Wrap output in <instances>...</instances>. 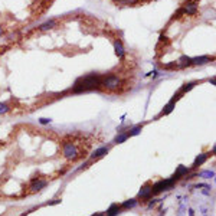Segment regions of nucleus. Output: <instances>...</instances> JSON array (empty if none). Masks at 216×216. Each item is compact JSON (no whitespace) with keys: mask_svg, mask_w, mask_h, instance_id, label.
I'll use <instances>...</instances> for the list:
<instances>
[{"mask_svg":"<svg viewBox=\"0 0 216 216\" xmlns=\"http://www.w3.org/2000/svg\"><path fill=\"white\" fill-rule=\"evenodd\" d=\"M151 187L150 186H144V187L140 190V193H138V196L141 197V199H148V197H151Z\"/></svg>","mask_w":216,"mask_h":216,"instance_id":"6","label":"nucleus"},{"mask_svg":"<svg viewBox=\"0 0 216 216\" xmlns=\"http://www.w3.org/2000/svg\"><path fill=\"white\" fill-rule=\"evenodd\" d=\"M128 133H124V134H120V136L115 137V140H114V143H124V141L128 138Z\"/></svg>","mask_w":216,"mask_h":216,"instance_id":"14","label":"nucleus"},{"mask_svg":"<svg viewBox=\"0 0 216 216\" xmlns=\"http://www.w3.org/2000/svg\"><path fill=\"white\" fill-rule=\"evenodd\" d=\"M207 159V154H199L196 157V160H195V163H193V169H195V167H197V166H200V164H203V163H205V160Z\"/></svg>","mask_w":216,"mask_h":216,"instance_id":"11","label":"nucleus"},{"mask_svg":"<svg viewBox=\"0 0 216 216\" xmlns=\"http://www.w3.org/2000/svg\"><path fill=\"white\" fill-rule=\"evenodd\" d=\"M10 108H9V105L7 104H3V102H0V114H5V113H7Z\"/></svg>","mask_w":216,"mask_h":216,"instance_id":"19","label":"nucleus"},{"mask_svg":"<svg viewBox=\"0 0 216 216\" xmlns=\"http://www.w3.org/2000/svg\"><path fill=\"white\" fill-rule=\"evenodd\" d=\"M39 121H40V124H48V122H51V120L49 118H40Z\"/></svg>","mask_w":216,"mask_h":216,"instance_id":"20","label":"nucleus"},{"mask_svg":"<svg viewBox=\"0 0 216 216\" xmlns=\"http://www.w3.org/2000/svg\"><path fill=\"white\" fill-rule=\"evenodd\" d=\"M101 85L108 89H115L118 85H120V78L115 75H108V76H105V78H102Z\"/></svg>","mask_w":216,"mask_h":216,"instance_id":"3","label":"nucleus"},{"mask_svg":"<svg viewBox=\"0 0 216 216\" xmlns=\"http://www.w3.org/2000/svg\"><path fill=\"white\" fill-rule=\"evenodd\" d=\"M114 48H115V53H117L120 58L124 56V48H122L121 40H115L114 42Z\"/></svg>","mask_w":216,"mask_h":216,"instance_id":"10","label":"nucleus"},{"mask_svg":"<svg viewBox=\"0 0 216 216\" xmlns=\"http://www.w3.org/2000/svg\"><path fill=\"white\" fill-rule=\"evenodd\" d=\"M210 61V58L209 56H197V58H193L192 59V64L193 65H203V64H206V62Z\"/></svg>","mask_w":216,"mask_h":216,"instance_id":"9","label":"nucleus"},{"mask_svg":"<svg viewBox=\"0 0 216 216\" xmlns=\"http://www.w3.org/2000/svg\"><path fill=\"white\" fill-rule=\"evenodd\" d=\"M199 176H202V177H205V179H210V177H213V176H215V173H213V172H210V170H206V172H202Z\"/></svg>","mask_w":216,"mask_h":216,"instance_id":"17","label":"nucleus"},{"mask_svg":"<svg viewBox=\"0 0 216 216\" xmlns=\"http://www.w3.org/2000/svg\"><path fill=\"white\" fill-rule=\"evenodd\" d=\"M137 205V200L136 199H131V200H127V202L122 203V207H134Z\"/></svg>","mask_w":216,"mask_h":216,"instance_id":"16","label":"nucleus"},{"mask_svg":"<svg viewBox=\"0 0 216 216\" xmlns=\"http://www.w3.org/2000/svg\"><path fill=\"white\" fill-rule=\"evenodd\" d=\"M195 85H196V82H189V84L183 85V87H182V89H180V92H186V91H190V89H192Z\"/></svg>","mask_w":216,"mask_h":216,"instance_id":"15","label":"nucleus"},{"mask_svg":"<svg viewBox=\"0 0 216 216\" xmlns=\"http://www.w3.org/2000/svg\"><path fill=\"white\" fill-rule=\"evenodd\" d=\"M102 82V76L91 74V75L82 76L79 79H76L74 85V92H82V91H88V89H98Z\"/></svg>","mask_w":216,"mask_h":216,"instance_id":"1","label":"nucleus"},{"mask_svg":"<svg viewBox=\"0 0 216 216\" xmlns=\"http://www.w3.org/2000/svg\"><path fill=\"white\" fill-rule=\"evenodd\" d=\"M141 128H143L141 125H137V127H134L131 131H128V136H137V134L141 131Z\"/></svg>","mask_w":216,"mask_h":216,"instance_id":"18","label":"nucleus"},{"mask_svg":"<svg viewBox=\"0 0 216 216\" xmlns=\"http://www.w3.org/2000/svg\"><path fill=\"white\" fill-rule=\"evenodd\" d=\"M46 180H40V179H33L32 180V184H30V190L32 192H38L40 189H43L46 186Z\"/></svg>","mask_w":216,"mask_h":216,"instance_id":"4","label":"nucleus"},{"mask_svg":"<svg viewBox=\"0 0 216 216\" xmlns=\"http://www.w3.org/2000/svg\"><path fill=\"white\" fill-rule=\"evenodd\" d=\"M115 2H118V0H115Z\"/></svg>","mask_w":216,"mask_h":216,"instance_id":"23","label":"nucleus"},{"mask_svg":"<svg viewBox=\"0 0 216 216\" xmlns=\"http://www.w3.org/2000/svg\"><path fill=\"white\" fill-rule=\"evenodd\" d=\"M55 25H56V22H55V20H49V22H46V23L40 25V26H39V29H40V30H48V29L53 28Z\"/></svg>","mask_w":216,"mask_h":216,"instance_id":"13","label":"nucleus"},{"mask_svg":"<svg viewBox=\"0 0 216 216\" xmlns=\"http://www.w3.org/2000/svg\"><path fill=\"white\" fill-rule=\"evenodd\" d=\"M94 216H104V215H94Z\"/></svg>","mask_w":216,"mask_h":216,"instance_id":"22","label":"nucleus"},{"mask_svg":"<svg viewBox=\"0 0 216 216\" xmlns=\"http://www.w3.org/2000/svg\"><path fill=\"white\" fill-rule=\"evenodd\" d=\"M187 172H189L187 167H184V166H180V167L177 169V172H176V174H174V179L177 180V179H180L182 176H183V174L187 173Z\"/></svg>","mask_w":216,"mask_h":216,"instance_id":"12","label":"nucleus"},{"mask_svg":"<svg viewBox=\"0 0 216 216\" xmlns=\"http://www.w3.org/2000/svg\"><path fill=\"white\" fill-rule=\"evenodd\" d=\"M120 209H121V206L120 205H117V203H114V205H111V207L107 210V216H115L120 213Z\"/></svg>","mask_w":216,"mask_h":216,"instance_id":"8","label":"nucleus"},{"mask_svg":"<svg viewBox=\"0 0 216 216\" xmlns=\"http://www.w3.org/2000/svg\"><path fill=\"white\" fill-rule=\"evenodd\" d=\"M183 12L186 14H195L197 12V5L196 3H187V5L183 7Z\"/></svg>","mask_w":216,"mask_h":216,"instance_id":"5","label":"nucleus"},{"mask_svg":"<svg viewBox=\"0 0 216 216\" xmlns=\"http://www.w3.org/2000/svg\"><path fill=\"white\" fill-rule=\"evenodd\" d=\"M62 148H64V156H65L66 159H71V160L78 159V148H76V146L74 143L65 141L62 144Z\"/></svg>","mask_w":216,"mask_h":216,"instance_id":"2","label":"nucleus"},{"mask_svg":"<svg viewBox=\"0 0 216 216\" xmlns=\"http://www.w3.org/2000/svg\"><path fill=\"white\" fill-rule=\"evenodd\" d=\"M2 35H3V29L0 28V36H2Z\"/></svg>","mask_w":216,"mask_h":216,"instance_id":"21","label":"nucleus"},{"mask_svg":"<svg viewBox=\"0 0 216 216\" xmlns=\"http://www.w3.org/2000/svg\"><path fill=\"white\" fill-rule=\"evenodd\" d=\"M108 153V147H101L98 150H95L92 154H91V159H99V157H102L104 154H107Z\"/></svg>","mask_w":216,"mask_h":216,"instance_id":"7","label":"nucleus"}]
</instances>
